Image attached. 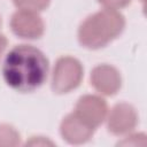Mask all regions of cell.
Instances as JSON below:
<instances>
[{"label":"cell","mask_w":147,"mask_h":147,"mask_svg":"<svg viewBox=\"0 0 147 147\" xmlns=\"http://www.w3.org/2000/svg\"><path fill=\"white\" fill-rule=\"evenodd\" d=\"M48 59L32 45H17L6 55L2 64V77L13 90L30 93L39 88L47 79Z\"/></svg>","instance_id":"obj_1"},{"label":"cell","mask_w":147,"mask_h":147,"mask_svg":"<svg viewBox=\"0 0 147 147\" xmlns=\"http://www.w3.org/2000/svg\"><path fill=\"white\" fill-rule=\"evenodd\" d=\"M125 28V18L114 9H101L87 16L78 28V41L87 49H100L115 40Z\"/></svg>","instance_id":"obj_2"},{"label":"cell","mask_w":147,"mask_h":147,"mask_svg":"<svg viewBox=\"0 0 147 147\" xmlns=\"http://www.w3.org/2000/svg\"><path fill=\"white\" fill-rule=\"evenodd\" d=\"M84 77V68L79 60L72 56H61L56 60L51 87L56 94H65L76 90Z\"/></svg>","instance_id":"obj_3"},{"label":"cell","mask_w":147,"mask_h":147,"mask_svg":"<svg viewBox=\"0 0 147 147\" xmlns=\"http://www.w3.org/2000/svg\"><path fill=\"white\" fill-rule=\"evenodd\" d=\"M10 29L18 38L34 40L42 37L45 32V23L39 13L17 9L10 18Z\"/></svg>","instance_id":"obj_4"},{"label":"cell","mask_w":147,"mask_h":147,"mask_svg":"<svg viewBox=\"0 0 147 147\" xmlns=\"http://www.w3.org/2000/svg\"><path fill=\"white\" fill-rule=\"evenodd\" d=\"M107 129L114 136H124L131 133L138 124V114L136 108L126 102L116 103L109 114H107Z\"/></svg>","instance_id":"obj_5"},{"label":"cell","mask_w":147,"mask_h":147,"mask_svg":"<svg viewBox=\"0 0 147 147\" xmlns=\"http://www.w3.org/2000/svg\"><path fill=\"white\" fill-rule=\"evenodd\" d=\"M74 113L90 126L96 129L106 119L108 106L103 98L94 94H85L77 100Z\"/></svg>","instance_id":"obj_6"},{"label":"cell","mask_w":147,"mask_h":147,"mask_svg":"<svg viewBox=\"0 0 147 147\" xmlns=\"http://www.w3.org/2000/svg\"><path fill=\"white\" fill-rule=\"evenodd\" d=\"M91 86L102 95L113 96L122 87V77L117 68L110 64L94 67L90 76Z\"/></svg>","instance_id":"obj_7"},{"label":"cell","mask_w":147,"mask_h":147,"mask_svg":"<svg viewBox=\"0 0 147 147\" xmlns=\"http://www.w3.org/2000/svg\"><path fill=\"white\" fill-rule=\"evenodd\" d=\"M95 129L85 123L74 111L68 114L60 124V133L70 145H83L91 140Z\"/></svg>","instance_id":"obj_8"},{"label":"cell","mask_w":147,"mask_h":147,"mask_svg":"<svg viewBox=\"0 0 147 147\" xmlns=\"http://www.w3.org/2000/svg\"><path fill=\"white\" fill-rule=\"evenodd\" d=\"M20 144V132L10 124H0V147H15Z\"/></svg>","instance_id":"obj_9"},{"label":"cell","mask_w":147,"mask_h":147,"mask_svg":"<svg viewBox=\"0 0 147 147\" xmlns=\"http://www.w3.org/2000/svg\"><path fill=\"white\" fill-rule=\"evenodd\" d=\"M13 2L18 9L39 13L45 10L49 6L51 0H13Z\"/></svg>","instance_id":"obj_10"},{"label":"cell","mask_w":147,"mask_h":147,"mask_svg":"<svg viewBox=\"0 0 147 147\" xmlns=\"http://www.w3.org/2000/svg\"><path fill=\"white\" fill-rule=\"evenodd\" d=\"M118 145H131V146H145L146 145V136L144 133H134L124 138L123 141H119Z\"/></svg>","instance_id":"obj_11"},{"label":"cell","mask_w":147,"mask_h":147,"mask_svg":"<svg viewBox=\"0 0 147 147\" xmlns=\"http://www.w3.org/2000/svg\"><path fill=\"white\" fill-rule=\"evenodd\" d=\"M98 2L101 6H103V8L106 9L118 10V9H122L129 6L131 0H98Z\"/></svg>","instance_id":"obj_12"},{"label":"cell","mask_w":147,"mask_h":147,"mask_svg":"<svg viewBox=\"0 0 147 147\" xmlns=\"http://www.w3.org/2000/svg\"><path fill=\"white\" fill-rule=\"evenodd\" d=\"M26 145H37V146L42 145V146H45V145H53V142L45 139L44 137H32L31 140L26 142Z\"/></svg>","instance_id":"obj_13"},{"label":"cell","mask_w":147,"mask_h":147,"mask_svg":"<svg viewBox=\"0 0 147 147\" xmlns=\"http://www.w3.org/2000/svg\"><path fill=\"white\" fill-rule=\"evenodd\" d=\"M7 44H8V40H7L6 36L2 34V33H0V59H1L3 52H5L6 47H7Z\"/></svg>","instance_id":"obj_14"},{"label":"cell","mask_w":147,"mask_h":147,"mask_svg":"<svg viewBox=\"0 0 147 147\" xmlns=\"http://www.w3.org/2000/svg\"><path fill=\"white\" fill-rule=\"evenodd\" d=\"M0 25H1V17H0Z\"/></svg>","instance_id":"obj_15"},{"label":"cell","mask_w":147,"mask_h":147,"mask_svg":"<svg viewBox=\"0 0 147 147\" xmlns=\"http://www.w3.org/2000/svg\"><path fill=\"white\" fill-rule=\"evenodd\" d=\"M141 1H144V0H141Z\"/></svg>","instance_id":"obj_16"}]
</instances>
